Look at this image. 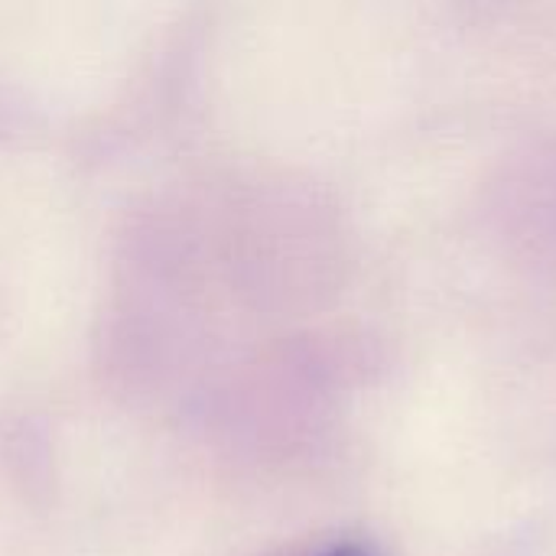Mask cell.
I'll use <instances>...</instances> for the list:
<instances>
[{"label": "cell", "instance_id": "1", "mask_svg": "<svg viewBox=\"0 0 556 556\" xmlns=\"http://www.w3.org/2000/svg\"><path fill=\"white\" fill-rule=\"evenodd\" d=\"M326 556H368L365 551H358V547H339V551H332V554Z\"/></svg>", "mask_w": 556, "mask_h": 556}]
</instances>
